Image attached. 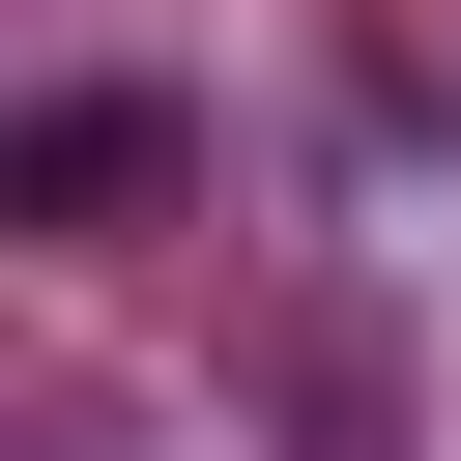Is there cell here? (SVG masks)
Masks as SVG:
<instances>
[{"label":"cell","instance_id":"obj_1","mask_svg":"<svg viewBox=\"0 0 461 461\" xmlns=\"http://www.w3.org/2000/svg\"><path fill=\"white\" fill-rule=\"evenodd\" d=\"M173 86H58L29 144H0V230H58V259H115V230H173Z\"/></svg>","mask_w":461,"mask_h":461}]
</instances>
